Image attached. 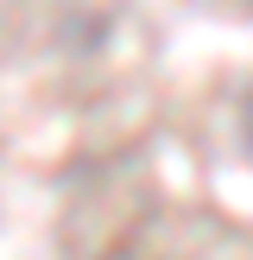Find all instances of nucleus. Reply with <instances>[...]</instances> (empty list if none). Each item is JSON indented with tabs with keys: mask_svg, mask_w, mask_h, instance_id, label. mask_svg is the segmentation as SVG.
<instances>
[{
	"mask_svg": "<svg viewBox=\"0 0 253 260\" xmlns=\"http://www.w3.org/2000/svg\"><path fill=\"white\" fill-rule=\"evenodd\" d=\"M240 140H247V152H253V89H247V102H240Z\"/></svg>",
	"mask_w": 253,
	"mask_h": 260,
	"instance_id": "nucleus-1",
	"label": "nucleus"
}]
</instances>
